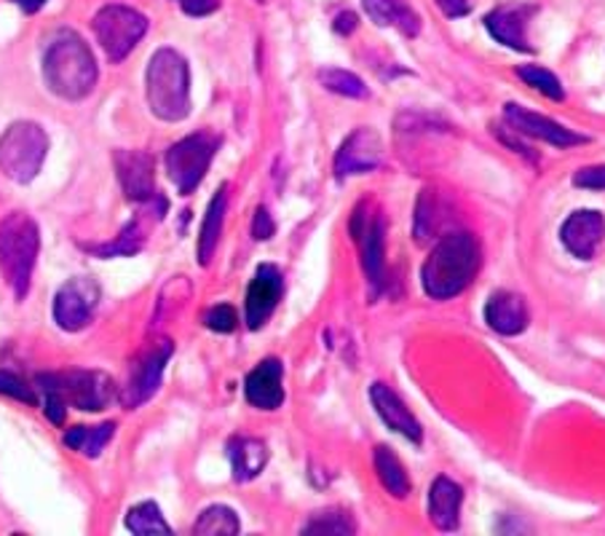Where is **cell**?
Instances as JSON below:
<instances>
[{"label":"cell","instance_id":"6da1fadb","mask_svg":"<svg viewBox=\"0 0 605 536\" xmlns=\"http://www.w3.org/2000/svg\"><path fill=\"white\" fill-rule=\"evenodd\" d=\"M97 60L78 33L60 30L49 41L46 52H43V78L56 97L71 99V103L89 97L97 86Z\"/></svg>","mask_w":605,"mask_h":536},{"label":"cell","instance_id":"7a4b0ae2","mask_svg":"<svg viewBox=\"0 0 605 536\" xmlns=\"http://www.w3.org/2000/svg\"><path fill=\"white\" fill-rule=\"evenodd\" d=\"M477 269H480V248H477L475 237L466 231H453L428 252L424 269H421V282H424L428 298L447 301L471 285Z\"/></svg>","mask_w":605,"mask_h":536},{"label":"cell","instance_id":"3957f363","mask_svg":"<svg viewBox=\"0 0 605 536\" xmlns=\"http://www.w3.org/2000/svg\"><path fill=\"white\" fill-rule=\"evenodd\" d=\"M145 94L156 118L182 122L191 113V67L174 49H159L145 73Z\"/></svg>","mask_w":605,"mask_h":536},{"label":"cell","instance_id":"277c9868","mask_svg":"<svg viewBox=\"0 0 605 536\" xmlns=\"http://www.w3.org/2000/svg\"><path fill=\"white\" fill-rule=\"evenodd\" d=\"M38 252H41V229L28 212H9L0 220V274L17 301L28 295Z\"/></svg>","mask_w":605,"mask_h":536},{"label":"cell","instance_id":"5b68a950","mask_svg":"<svg viewBox=\"0 0 605 536\" xmlns=\"http://www.w3.org/2000/svg\"><path fill=\"white\" fill-rule=\"evenodd\" d=\"M46 154V132L33 122H14L0 137V172L14 182L35 180Z\"/></svg>","mask_w":605,"mask_h":536},{"label":"cell","instance_id":"8992f818","mask_svg":"<svg viewBox=\"0 0 605 536\" xmlns=\"http://www.w3.org/2000/svg\"><path fill=\"white\" fill-rule=\"evenodd\" d=\"M220 148V137L210 135V132H197V135L185 137V140L174 143L172 148L163 156V167H167L169 180L174 182V188L188 197L199 188V182L204 180L206 169L214 159Z\"/></svg>","mask_w":605,"mask_h":536},{"label":"cell","instance_id":"52a82bcc","mask_svg":"<svg viewBox=\"0 0 605 536\" xmlns=\"http://www.w3.org/2000/svg\"><path fill=\"white\" fill-rule=\"evenodd\" d=\"M94 35H97L99 46L107 54V60L121 62L135 52L137 43L148 33V17L124 3H110L103 11H97L92 22Z\"/></svg>","mask_w":605,"mask_h":536},{"label":"cell","instance_id":"ba28073f","mask_svg":"<svg viewBox=\"0 0 605 536\" xmlns=\"http://www.w3.org/2000/svg\"><path fill=\"white\" fill-rule=\"evenodd\" d=\"M38 387L52 389L62 400L81 411H103L116 397V383L103 370H71V374H41Z\"/></svg>","mask_w":605,"mask_h":536},{"label":"cell","instance_id":"9c48e42d","mask_svg":"<svg viewBox=\"0 0 605 536\" xmlns=\"http://www.w3.org/2000/svg\"><path fill=\"white\" fill-rule=\"evenodd\" d=\"M172 351L174 346L169 338L150 340V344H145L142 349L137 351L129 365V378H126L121 395H118L124 408H129V411L131 408H140L142 402H148L150 397L159 392L163 368H167Z\"/></svg>","mask_w":605,"mask_h":536},{"label":"cell","instance_id":"30bf717a","mask_svg":"<svg viewBox=\"0 0 605 536\" xmlns=\"http://www.w3.org/2000/svg\"><path fill=\"white\" fill-rule=\"evenodd\" d=\"M351 237L362 248V266L370 282V298H378L386 282V223L378 212H368V201L351 214Z\"/></svg>","mask_w":605,"mask_h":536},{"label":"cell","instance_id":"8fae6325","mask_svg":"<svg viewBox=\"0 0 605 536\" xmlns=\"http://www.w3.org/2000/svg\"><path fill=\"white\" fill-rule=\"evenodd\" d=\"M99 285L89 276H75L54 295V322L67 333H78L89 325L99 304Z\"/></svg>","mask_w":605,"mask_h":536},{"label":"cell","instance_id":"7c38bea8","mask_svg":"<svg viewBox=\"0 0 605 536\" xmlns=\"http://www.w3.org/2000/svg\"><path fill=\"white\" fill-rule=\"evenodd\" d=\"M113 164H116L118 182H121L126 199L137 201V204H150V201L159 199L153 156L145 154V150H116Z\"/></svg>","mask_w":605,"mask_h":536},{"label":"cell","instance_id":"4fadbf2b","mask_svg":"<svg viewBox=\"0 0 605 536\" xmlns=\"http://www.w3.org/2000/svg\"><path fill=\"white\" fill-rule=\"evenodd\" d=\"M383 161L381 135L373 129H357L346 137L336 154V175L340 180L351 175L375 172Z\"/></svg>","mask_w":605,"mask_h":536},{"label":"cell","instance_id":"5bb4252c","mask_svg":"<svg viewBox=\"0 0 605 536\" xmlns=\"http://www.w3.org/2000/svg\"><path fill=\"white\" fill-rule=\"evenodd\" d=\"M282 293H285V280H282V271L270 263L257 266L255 276H252L250 290H247V327L250 330H261L266 325L270 314H274L276 304H279Z\"/></svg>","mask_w":605,"mask_h":536},{"label":"cell","instance_id":"9a60e30c","mask_svg":"<svg viewBox=\"0 0 605 536\" xmlns=\"http://www.w3.org/2000/svg\"><path fill=\"white\" fill-rule=\"evenodd\" d=\"M507 122L514 126L520 135L535 137V140H544L550 145H558V148H573V145L590 143V137L576 135L573 129H565L563 124L552 122V118L539 116V113L526 111V107L509 103L507 105Z\"/></svg>","mask_w":605,"mask_h":536},{"label":"cell","instance_id":"2e32d148","mask_svg":"<svg viewBox=\"0 0 605 536\" xmlns=\"http://www.w3.org/2000/svg\"><path fill=\"white\" fill-rule=\"evenodd\" d=\"M560 239H563L565 250L579 261H592L597 248L605 239V220L601 212L595 210H579L573 212L560 229Z\"/></svg>","mask_w":605,"mask_h":536},{"label":"cell","instance_id":"e0dca14e","mask_svg":"<svg viewBox=\"0 0 605 536\" xmlns=\"http://www.w3.org/2000/svg\"><path fill=\"white\" fill-rule=\"evenodd\" d=\"M533 14V6H501L485 17V28L503 46L514 49V52H533L531 38H528V24H531Z\"/></svg>","mask_w":605,"mask_h":536},{"label":"cell","instance_id":"ac0fdd59","mask_svg":"<svg viewBox=\"0 0 605 536\" xmlns=\"http://www.w3.org/2000/svg\"><path fill=\"white\" fill-rule=\"evenodd\" d=\"M282 378H285V368H282L279 359H263L247 376V381H244V395H247L250 406L261 408V411H276L285 402Z\"/></svg>","mask_w":605,"mask_h":536},{"label":"cell","instance_id":"d6986e66","mask_svg":"<svg viewBox=\"0 0 605 536\" xmlns=\"http://www.w3.org/2000/svg\"><path fill=\"white\" fill-rule=\"evenodd\" d=\"M370 400H373L375 413L381 416V421L392 429V432H400L402 438L410 440V443H421V438H424L421 424L415 421V416L410 413L405 402H402L386 383H373V387H370Z\"/></svg>","mask_w":605,"mask_h":536},{"label":"cell","instance_id":"ffe728a7","mask_svg":"<svg viewBox=\"0 0 605 536\" xmlns=\"http://www.w3.org/2000/svg\"><path fill=\"white\" fill-rule=\"evenodd\" d=\"M485 322L501 336H520L528 327V306L522 295L509 293V290L490 295L485 304Z\"/></svg>","mask_w":605,"mask_h":536},{"label":"cell","instance_id":"44dd1931","mask_svg":"<svg viewBox=\"0 0 605 536\" xmlns=\"http://www.w3.org/2000/svg\"><path fill=\"white\" fill-rule=\"evenodd\" d=\"M464 491L450 477H437L428 488V518L439 532H453L461 521Z\"/></svg>","mask_w":605,"mask_h":536},{"label":"cell","instance_id":"7402d4cb","mask_svg":"<svg viewBox=\"0 0 605 536\" xmlns=\"http://www.w3.org/2000/svg\"><path fill=\"white\" fill-rule=\"evenodd\" d=\"M362 6L378 28H396L407 38L421 33V19L410 9L407 0H362Z\"/></svg>","mask_w":605,"mask_h":536},{"label":"cell","instance_id":"603a6c76","mask_svg":"<svg viewBox=\"0 0 605 536\" xmlns=\"http://www.w3.org/2000/svg\"><path fill=\"white\" fill-rule=\"evenodd\" d=\"M229 459L233 466V477L238 483H247L266 470L268 445L257 438H233L229 443Z\"/></svg>","mask_w":605,"mask_h":536},{"label":"cell","instance_id":"cb8c5ba5","mask_svg":"<svg viewBox=\"0 0 605 536\" xmlns=\"http://www.w3.org/2000/svg\"><path fill=\"white\" fill-rule=\"evenodd\" d=\"M225 207H229V193L225 186L214 193L210 207H206V218L201 223L199 233V263L201 266H210L214 250H217L220 237H223V220H225Z\"/></svg>","mask_w":605,"mask_h":536},{"label":"cell","instance_id":"d4e9b609","mask_svg":"<svg viewBox=\"0 0 605 536\" xmlns=\"http://www.w3.org/2000/svg\"><path fill=\"white\" fill-rule=\"evenodd\" d=\"M375 472H378V481L383 483V488H386L392 496H396V500H405V496L410 494V477L392 448L386 445L375 448Z\"/></svg>","mask_w":605,"mask_h":536},{"label":"cell","instance_id":"484cf974","mask_svg":"<svg viewBox=\"0 0 605 536\" xmlns=\"http://www.w3.org/2000/svg\"><path fill=\"white\" fill-rule=\"evenodd\" d=\"M113 432H116V424H113V421H105V424L99 427H73L71 432L65 434V445L94 459L103 453V448L107 443H110Z\"/></svg>","mask_w":605,"mask_h":536},{"label":"cell","instance_id":"4316f807","mask_svg":"<svg viewBox=\"0 0 605 536\" xmlns=\"http://www.w3.org/2000/svg\"><path fill=\"white\" fill-rule=\"evenodd\" d=\"M238 518L231 507H223V504H212L204 513L199 515L197 526H193V534L197 536H236L238 534Z\"/></svg>","mask_w":605,"mask_h":536},{"label":"cell","instance_id":"83f0119b","mask_svg":"<svg viewBox=\"0 0 605 536\" xmlns=\"http://www.w3.org/2000/svg\"><path fill=\"white\" fill-rule=\"evenodd\" d=\"M126 528H129L131 534H172V528H169V523L163 521L159 504L156 502H140L135 504V507L126 513Z\"/></svg>","mask_w":605,"mask_h":536},{"label":"cell","instance_id":"f1b7e54d","mask_svg":"<svg viewBox=\"0 0 605 536\" xmlns=\"http://www.w3.org/2000/svg\"><path fill=\"white\" fill-rule=\"evenodd\" d=\"M142 244H145V231L140 229V220L135 218L124 225V231L118 233L110 244H97V248H86V250L99 258H113V255L121 258V255H137V252L142 250Z\"/></svg>","mask_w":605,"mask_h":536},{"label":"cell","instance_id":"f546056e","mask_svg":"<svg viewBox=\"0 0 605 536\" xmlns=\"http://www.w3.org/2000/svg\"><path fill=\"white\" fill-rule=\"evenodd\" d=\"M319 81L327 92H336L340 97H351V99H364L370 94L364 81L359 75L340 71V67H325L319 71Z\"/></svg>","mask_w":605,"mask_h":536},{"label":"cell","instance_id":"4dcf8cb0","mask_svg":"<svg viewBox=\"0 0 605 536\" xmlns=\"http://www.w3.org/2000/svg\"><path fill=\"white\" fill-rule=\"evenodd\" d=\"M517 75H520V78L526 81L528 86H533L535 92L544 94V97L558 99V103L565 97V92H563V86H560L558 75H554L552 71H546V67H541V65H522V67H517Z\"/></svg>","mask_w":605,"mask_h":536},{"label":"cell","instance_id":"1f68e13d","mask_svg":"<svg viewBox=\"0 0 605 536\" xmlns=\"http://www.w3.org/2000/svg\"><path fill=\"white\" fill-rule=\"evenodd\" d=\"M354 521L351 515L338 513V509H330V513H319L314 515L311 521L302 526V534H336V536H346L354 534Z\"/></svg>","mask_w":605,"mask_h":536},{"label":"cell","instance_id":"d6a6232c","mask_svg":"<svg viewBox=\"0 0 605 536\" xmlns=\"http://www.w3.org/2000/svg\"><path fill=\"white\" fill-rule=\"evenodd\" d=\"M437 210H439V201L432 197V191L421 193L418 204H415V225H413L415 239H418V242H426V239L439 229V218H434V212Z\"/></svg>","mask_w":605,"mask_h":536},{"label":"cell","instance_id":"836d02e7","mask_svg":"<svg viewBox=\"0 0 605 536\" xmlns=\"http://www.w3.org/2000/svg\"><path fill=\"white\" fill-rule=\"evenodd\" d=\"M0 395L14 397V400H19V402H28V406H35L38 402L33 387H28L22 378L9 374V370H0Z\"/></svg>","mask_w":605,"mask_h":536},{"label":"cell","instance_id":"e575fe53","mask_svg":"<svg viewBox=\"0 0 605 536\" xmlns=\"http://www.w3.org/2000/svg\"><path fill=\"white\" fill-rule=\"evenodd\" d=\"M204 325L214 333H233L236 330V312L229 304L212 306L210 312L204 314Z\"/></svg>","mask_w":605,"mask_h":536},{"label":"cell","instance_id":"d590c367","mask_svg":"<svg viewBox=\"0 0 605 536\" xmlns=\"http://www.w3.org/2000/svg\"><path fill=\"white\" fill-rule=\"evenodd\" d=\"M573 186L590 188V191H605V164L603 167L579 169V172L573 175Z\"/></svg>","mask_w":605,"mask_h":536},{"label":"cell","instance_id":"8d00e7d4","mask_svg":"<svg viewBox=\"0 0 605 536\" xmlns=\"http://www.w3.org/2000/svg\"><path fill=\"white\" fill-rule=\"evenodd\" d=\"M276 225H274V218H270V212L266 210V207H257L255 212V220H252V237L257 239V242H266V239L274 237Z\"/></svg>","mask_w":605,"mask_h":536},{"label":"cell","instance_id":"74e56055","mask_svg":"<svg viewBox=\"0 0 605 536\" xmlns=\"http://www.w3.org/2000/svg\"><path fill=\"white\" fill-rule=\"evenodd\" d=\"M43 395H46V416L49 421H52L54 427L65 424V406L67 402L62 400V395L52 392V389H43Z\"/></svg>","mask_w":605,"mask_h":536},{"label":"cell","instance_id":"f35d334b","mask_svg":"<svg viewBox=\"0 0 605 536\" xmlns=\"http://www.w3.org/2000/svg\"><path fill=\"white\" fill-rule=\"evenodd\" d=\"M188 17H206L220 9V0H180Z\"/></svg>","mask_w":605,"mask_h":536},{"label":"cell","instance_id":"ab89813d","mask_svg":"<svg viewBox=\"0 0 605 536\" xmlns=\"http://www.w3.org/2000/svg\"><path fill=\"white\" fill-rule=\"evenodd\" d=\"M437 6L443 9V14L450 19L469 14V0H437Z\"/></svg>","mask_w":605,"mask_h":536},{"label":"cell","instance_id":"60d3db41","mask_svg":"<svg viewBox=\"0 0 605 536\" xmlns=\"http://www.w3.org/2000/svg\"><path fill=\"white\" fill-rule=\"evenodd\" d=\"M357 30V14H351V11H343V14H338L336 19V33L340 35H349Z\"/></svg>","mask_w":605,"mask_h":536},{"label":"cell","instance_id":"b9f144b4","mask_svg":"<svg viewBox=\"0 0 605 536\" xmlns=\"http://www.w3.org/2000/svg\"><path fill=\"white\" fill-rule=\"evenodd\" d=\"M11 3H17L24 14H35V11H41L46 6V0H11Z\"/></svg>","mask_w":605,"mask_h":536}]
</instances>
